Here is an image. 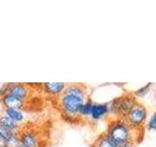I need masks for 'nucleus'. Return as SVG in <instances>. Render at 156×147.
Listing matches in <instances>:
<instances>
[{
	"label": "nucleus",
	"instance_id": "nucleus-1",
	"mask_svg": "<svg viewBox=\"0 0 156 147\" xmlns=\"http://www.w3.org/2000/svg\"><path fill=\"white\" fill-rule=\"evenodd\" d=\"M89 98L86 85L82 83H68L62 94L57 97L58 105L68 120L79 119V111Z\"/></svg>",
	"mask_w": 156,
	"mask_h": 147
},
{
	"label": "nucleus",
	"instance_id": "nucleus-19",
	"mask_svg": "<svg viewBox=\"0 0 156 147\" xmlns=\"http://www.w3.org/2000/svg\"><path fill=\"white\" fill-rule=\"evenodd\" d=\"M91 147H95V146H94V145H92V146H91Z\"/></svg>",
	"mask_w": 156,
	"mask_h": 147
},
{
	"label": "nucleus",
	"instance_id": "nucleus-14",
	"mask_svg": "<svg viewBox=\"0 0 156 147\" xmlns=\"http://www.w3.org/2000/svg\"><path fill=\"white\" fill-rule=\"evenodd\" d=\"M153 83L152 82H148L146 83V85H144V86H141L140 88H138L136 90L134 91L133 95L136 98V97H144L145 95L148 94V92L150 91L151 87H152Z\"/></svg>",
	"mask_w": 156,
	"mask_h": 147
},
{
	"label": "nucleus",
	"instance_id": "nucleus-3",
	"mask_svg": "<svg viewBox=\"0 0 156 147\" xmlns=\"http://www.w3.org/2000/svg\"><path fill=\"white\" fill-rule=\"evenodd\" d=\"M138 101L133 94H124L111 100L109 105V116L112 119H123Z\"/></svg>",
	"mask_w": 156,
	"mask_h": 147
},
{
	"label": "nucleus",
	"instance_id": "nucleus-8",
	"mask_svg": "<svg viewBox=\"0 0 156 147\" xmlns=\"http://www.w3.org/2000/svg\"><path fill=\"white\" fill-rule=\"evenodd\" d=\"M107 116H109L108 103H95L94 102L90 119L94 122H98V121L105 119Z\"/></svg>",
	"mask_w": 156,
	"mask_h": 147
},
{
	"label": "nucleus",
	"instance_id": "nucleus-12",
	"mask_svg": "<svg viewBox=\"0 0 156 147\" xmlns=\"http://www.w3.org/2000/svg\"><path fill=\"white\" fill-rule=\"evenodd\" d=\"M93 145L95 147H115L114 142L107 136L105 132H104V134L98 137Z\"/></svg>",
	"mask_w": 156,
	"mask_h": 147
},
{
	"label": "nucleus",
	"instance_id": "nucleus-17",
	"mask_svg": "<svg viewBox=\"0 0 156 147\" xmlns=\"http://www.w3.org/2000/svg\"><path fill=\"white\" fill-rule=\"evenodd\" d=\"M0 147H5V145H4V141H3V139H2V137L0 136Z\"/></svg>",
	"mask_w": 156,
	"mask_h": 147
},
{
	"label": "nucleus",
	"instance_id": "nucleus-16",
	"mask_svg": "<svg viewBox=\"0 0 156 147\" xmlns=\"http://www.w3.org/2000/svg\"><path fill=\"white\" fill-rule=\"evenodd\" d=\"M115 147H135V142H124V143H114Z\"/></svg>",
	"mask_w": 156,
	"mask_h": 147
},
{
	"label": "nucleus",
	"instance_id": "nucleus-13",
	"mask_svg": "<svg viewBox=\"0 0 156 147\" xmlns=\"http://www.w3.org/2000/svg\"><path fill=\"white\" fill-rule=\"evenodd\" d=\"M94 105V102L91 98H88L84 104L82 105L79 111V119H85V118H90L92 113V108Z\"/></svg>",
	"mask_w": 156,
	"mask_h": 147
},
{
	"label": "nucleus",
	"instance_id": "nucleus-9",
	"mask_svg": "<svg viewBox=\"0 0 156 147\" xmlns=\"http://www.w3.org/2000/svg\"><path fill=\"white\" fill-rule=\"evenodd\" d=\"M27 101H23L15 97L10 93H5L0 97V103L3 108H15V109H23Z\"/></svg>",
	"mask_w": 156,
	"mask_h": 147
},
{
	"label": "nucleus",
	"instance_id": "nucleus-2",
	"mask_svg": "<svg viewBox=\"0 0 156 147\" xmlns=\"http://www.w3.org/2000/svg\"><path fill=\"white\" fill-rule=\"evenodd\" d=\"M105 134L114 143L130 141L136 143V130L132 129L123 119H112L107 126Z\"/></svg>",
	"mask_w": 156,
	"mask_h": 147
},
{
	"label": "nucleus",
	"instance_id": "nucleus-18",
	"mask_svg": "<svg viewBox=\"0 0 156 147\" xmlns=\"http://www.w3.org/2000/svg\"><path fill=\"white\" fill-rule=\"evenodd\" d=\"M17 147H26V146H24V145H23V144H21V143H20Z\"/></svg>",
	"mask_w": 156,
	"mask_h": 147
},
{
	"label": "nucleus",
	"instance_id": "nucleus-15",
	"mask_svg": "<svg viewBox=\"0 0 156 147\" xmlns=\"http://www.w3.org/2000/svg\"><path fill=\"white\" fill-rule=\"evenodd\" d=\"M144 126L147 130H150V131L156 130V111H154L152 114L147 118Z\"/></svg>",
	"mask_w": 156,
	"mask_h": 147
},
{
	"label": "nucleus",
	"instance_id": "nucleus-6",
	"mask_svg": "<svg viewBox=\"0 0 156 147\" xmlns=\"http://www.w3.org/2000/svg\"><path fill=\"white\" fill-rule=\"evenodd\" d=\"M32 91L31 86L28 83H22V82H9L7 93L14 95L19 99L27 101L28 97L30 96Z\"/></svg>",
	"mask_w": 156,
	"mask_h": 147
},
{
	"label": "nucleus",
	"instance_id": "nucleus-5",
	"mask_svg": "<svg viewBox=\"0 0 156 147\" xmlns=\"http://www.w3.org/2000/svg\"><path fill=\"white\" fill-rule=\"evenodd\" d=\"M20 143L26 147H40L41 146V135L39 131L31 127H21L19 131Z\"/></svg>",
	"mask_w": 156,
	"mask_h": 147
},
{
	"label": "nucleus",
	"instance_id": "nucleus-4",
	"mask_svg": "<svg viewBox=\"0 0 156 147\" xmlns=\"http://www.w3.org/2000/svg\"><path fill=\"white\" fill-rule=\"evenodd\" d=\"M148 118V113L146 108L143 105L136 104L127 113L123 120L128 124L132 129L139 130L141 126H144Z\"/></svg>",
	"mask_w": 156,
	"mask_h": 147
},
{
	"label": "nucleus",
	"instance_id": "nucleus-11",
	"mask_svg": "<svg viewBox=\"0 0 156 147\" xmlns=\"http://www.w3.org/2000/svg\"><path fill=\"white\" fill-rule=\"evenodd\" d=\"M0 126L6 127L8 130H15V131H20L22 126L17 124L16 122H14L11 118H9L3 111L0 112Z\"/></svg>",
	"mask_w": 156,
	"mask_h": 147
},
{
	"label": "nucleus",
	"instance_id": "nucleus-20",
	"mask_svg": "<svg viewBox=\"0 0 156 147\" xmlns=\"http://www.w3.org/2000/svg\"><path fill=\"white\" fill-rule=\"evenodd\" d=\"M0 112H1V111H0Z\"/></svg>",
	"mask_w": 156,
	"mask_h": 147
},
{
	"label": "nucleus",
	"instance_id": "nucleus-7",
	"mask_svg": "<svg viewBox=\"0 0 156 147\" xmlns=\"http://www.w3.org/2000/svg\"><path fill=\"white\" fill-rule=\"evenodd\" d=\"M66 83L65 82H43L39 83L40 90H42L47 95L58 97L65 90Z\"/></svg>",
	"mask_w": 156,
	"mask_h": 147
},
{
	"label": "nucleus",
	"instance_id": "nucleus-10",
	"mask_svg": "<svg viewBox=\"0 0 156 147\" xmlns=\"http://www.w3.org/2000/svg\"><path fill=\"white\" fill-rule=\"evenodd\" d=\"M2 111L6 114L9 118L16 122L17 124L22 125L26 120V114L22 109H15V108H3Z\"/></svg>",
	"mask_w": 156,
	"mask_h": 147
}]
</instances>
